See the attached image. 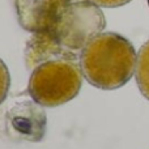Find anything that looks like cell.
<instances>
[{
    "label": "cell",
    "mask_w": 149,
    "mask_h": 149,
    "mask_svg": "<svg viewBox=\"0 0 149 149\" xmlns=\"http://www.w3.org/2000/svg\"><path fill=\"white\" fill-rule=\"evenodd\" d=\"M15 8L21 28L50 37L63 59H80L106 26L105 15L90 0H15Z\"/></svg>",
    "instance_id": "1"
},
{
    "label": "cell",
    "mask_w": 149,
    "mask_h": 149,
    "mask_svg": "<svg viewBox=\"0 0 149 149\" xmlns=\"http://www.w3.org/2000/svg\"><path fill=\"white\" fill-rule=\"evenodd\" d=\"M136 62L134 45L113 31L95 36L80 55V65L86 81L103 90L124 86L134 76Z\"/></svg>",
    "instance_id": "2"
},
{
    "label": "cell",
    "mask_w": 149,
    "mask_h": 149,
    "mask_svg": "<svg viewBox=\"0 0 149 149\" xmlns=\"http://www.w3.org/2000/svg\"><path fill=\"white\" fill-rule=\"evenodd\" d=\"M77 60L54 59L37 65L29 79L28 93L39 106L56 107L73 100L82 86Z\"/></svg>",
    "instance_id": "3"
},
{
    "label": "cell",
    "mask_w": 149,
    "mask_h": 149,
    "mask_svg": "<svg viewBox=\"0 0 149 149\" xmlns=\"http://www.w3.org/2000/svg\"><path fill=\"white\" fill-rule=\"evenodd\" d=\"M136 84L140 93L149 101V41L140 47L137 54Z\"/></svg>",
    "instance_id": "4"
},
{
    "label": "cell",
    "mask_w": 149,
    "mask_h": 149,
    "mask_svg": "<svg viewBox=\"0 0 149 149\" xmlns=\"http://www.w3.org/2000/svg\"><path fill=\"white\" fill-rule=\"evenodd\" d=\"M10 86V74L8 71V67L5 63L0 59V105L5 101L8 97V92H9Z\"/></svg>",
    "instance_id": "5"
},
{
    "label": "cell",
    "mask_w": 149,
    "mask_h": 149,
    "mask_svg": "<svg viewBox=\"0 0 149 149\" xmlns=\"http://www.w3.org/2000/svg\"><path fill=\"white\" fill-rule=\"evenodd\" d=\"M92 3H94L98 7H103V8H118V7H123V5L128 4L132 0H90Z\"/></svg>",
    "instance_id": "6"
},
{
    "label": "cell",
    "mask_w": 149,
    "mask_h": 149,
    "mask_svg": "<svg viewBox=\"0 0 149 149\" xmlns=\"http://www.w3.org/2000/svg\"><path fill=\"white\" fill-rule=\"evenodd\" d=\"M148 4H149V0H148Z\"/></svg>",
    "instance_id": "7"
}]
</instances>
